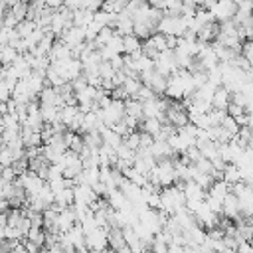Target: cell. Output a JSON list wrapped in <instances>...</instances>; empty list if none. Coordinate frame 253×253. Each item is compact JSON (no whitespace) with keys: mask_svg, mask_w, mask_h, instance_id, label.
<instances>
[{"mask_svg":"<svg viewBox=\"0 0 253 253\" xmlns=\"http://www.w3.org/2000/svg\"><path fill=\"white\" fill-rule=\"evenodd\" d=\"M121 42H123V51H125V53H134V51L140 49V40H138L134 34L121 36Z\"/></svg>","mask_w":253,"mask_h":253,"instance_id":"cell-1","label":"cell"}]
</instances>
